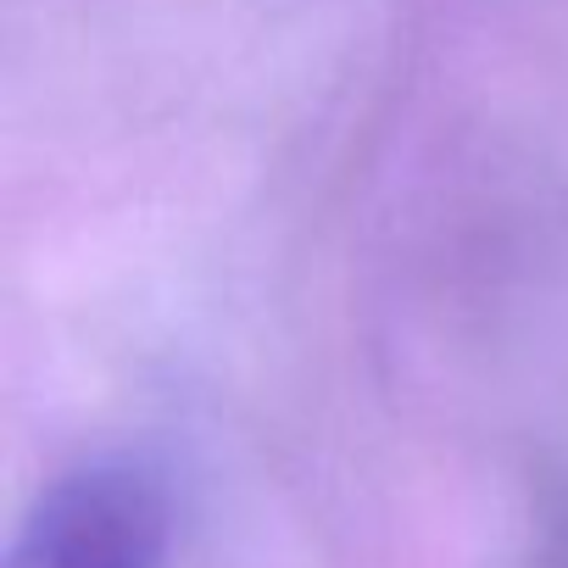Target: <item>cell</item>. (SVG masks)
Returning a JSON list of instances; mask_svg holds the SVG:
<instances>
[{"mask_svg":"<svg viewBox=\"0 0 568 568\" xmlns=\"http://www.w3.org/2000/svg\"><path fill=\"white\" fill-rule=\"evenodd\" d=\"M168 485L129 457L79 463L23 513L0 568H168Z\"/></svg>","mask_w":568,"mask_h":568,"instance_id":"obj_1","label":"cell"}]
</instances>
